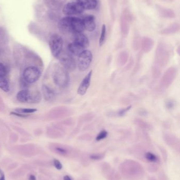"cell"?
Segmentation results:
<instances>
[{
    "mask_svg": "<svg viewBox=\"0 0 180 180\" xmlns=\"http://www.w3.org/2000/svg\"><path fill=\"white\" fill-rule=\"evenodd\" d=\"M101 155H92L90 156V158H92V159H93V160H98L99 158H101Z\"/></svg>",
    "mask_w": 180,
    "mask_h": 180,
    "instance_id": "cell-34",
    "label": "cell"
},
{
    "mask_svg": "<svg viewBox=\"0 0 180 180\" xmlns=\"http://www.w3.org/2000/svg\"><path fill=\"white\" fill-rule=\"evenodd\" d=\"M63 180H72L71 178H70V176L68 175H65L63 178Z\"/></svg>",
    "mask_w": 180,
    "mask_h": 180,
    "instance_id": "cell-37",
    "label": "cell"
},
{
    "mask_svg": "<svg viewBox=\"0 0 180 180\" xmlns=\"http://www.w3.org/2000/svg\"><path fill=\"white\" fill-rule=\"evenodd\" d=\"M29 180H36V178L34 175L31 174L30 175L29 177Z\"/></svg>",
    "mask_w": 180,
    "mask_h": 180,
    "instance_id": "cell-36",
    "label": "cell"
},
{
    "mask_svg": "<svg viewBox=\"0 0 180 180\" xmlns=\"http://www.w3.org/2000/svg\"><path fill=\"white\" fill-rule=\"evenodd\" d=\"M73 42L81 45L85 48L89 46V41L87 36L83 33H73Z\"/></svg>",
    "mask_w": 180,
    "mask_h": 180,
    "instance_id": "cell-14",
    "label": "cell"
},
{
    "mask_svg": "<svg viewBox=\"0 0 180 180\" xmlns=\"http://www.w3.org/2000/svg\"><path fill=\"white\" fill-rule=\"evenodd\" d=\"M40 76V70L36 66H29L23 73L24 81L28 83H33L36 82Z\"/></svg>",
    "mask_w": 180,
    "mask_h": 180,
    "instance_id": "cell-6",
    "label": "cell"
},
{
    "mask_svg": "<svg viewBox=\"0 0 180 180\" xmlns=\"http://www.w3.org/2000/svg\"><path fill=\"white\" fill-rule=\"evenodd\" d=\"M10 114L11 115H13L14 116H18V117L23 118H27L28 116V115L22 114V113H18V112H11Z\"/></svg>",
    "mask_w": 180,
    "mask_h": 180,
    "instance_id": "cell-33",
    "label": "cell"
},
{
    "mask_svg": "<svg viewBox=\"0 0 180 180\" xmlns=\"http://www.w3.org/2000/svg\"><path fill=\"white\" fill-rule=\"evenodd\" d=\"M66 1V0H52L53 4H54V5L57 7L61 6L65 3Z\"/></svg>",
    "mask_w": 180,
    "mask_h": 180,
    "instance_id": "cell-32",
    "label": "cell"
},
{
    "mask_svg": "<svg viewBox=\"0 0 180 180\" xmlns=\"http://www.w3.org/2000/svg\"><path fill=\"white\" fill-rule=\"evenodd\" d=\"M131 108H132V106L130 105V106H127L126 108H124L123 110H121L118 112V115L120 116H123L127 112H128Z\"/></svg>",
    "mask_w": 180,
    "mask_h": 180,
    "instance_id": "cell-31",
    "label": "cell"
},
{
    "mask_svg": "<svg viewBox=\"0 0 180 180\" xmlns=\"http://www.w3.org/2000/svg\"><path fill=\"white\" fill-rule=\"evenodd\" d=\"M92 73H93V71L91 70L86 75V76L82 81L81 83L80 84V86H79V88H78V90H77V93L80 95L83 96L86 93L87 90L89 88L90 85Z\"/></svg>",
    "mask_w": 180,
    "mask_h": 180,
    "instance_id": "cell-12",
    "label": "cell"
},
{
    "mask_svg": "<svg viewBox=\"0 0 180 180\" xmlns=\"http://www.w3.org/2000/svg\"><path fill=\"white\" fill-rule=\"evenodd\" d=\"M177 74V70L174 68H171L166 71L161 80V85L163 88H167L171 85Z\"/></svg>",
    "mask_w": 180,
    "mask_h": 180,
    "instance_id": "cell-11",
    "label": "cell"
},
{
    "mask_svg": "<svg viewBox=\"0 0 180 180\" xmlns=\"http://www.w3.org/2000/svg\"><path fill=\"white\" fill-rule=\"evenodd\" d=\"M7 74V68L2 63L0 62V76H5Z\"/></svg>",
    "mask_w": 180,
    "mask_h": 180,
    "instance_id": "cell-28",
    "label": "cell"
},
{
    "mask_svg": "<svg viewBox=\"0 0 180 180\" xmlns=\"http://www.w3.org/2000/svg\"><path fill=\"white\" fill-rule=\"evenodd\" d=\"M0 180H5L4 173L0 169Z\"/></svg>",
    "mask_w": 180,
    "mask_h": 180,
    "instance_id": "cell-35",
    "label": "cell"
},
{
    "mask_svg": "<svg viewBox=\"0 0 180 180\" xmlns=\"http://www.w3.org/2000/svg\"><path fill=\"white\" fill-rule=\"evenodd\" d=\"M107 132L105 130H103L99 133V134H98L96 140H97V141H99L100 140H103V139L107 137Z\"/></svg>",
    "mask_w": 180,
    "mask_h": 180,
    "instance_id": "cell-27",
    "label": "cell"
},
{
    "mask_svg": "<svg viewBox=\"0 0 180 180\" xmlns=\"http://www.w3.org/2000/svg\"><path fill=\"white\" fill-rule=\"evenodd\" d=\"M85 11L81 5L76 0H71L65 4L63 9V14L67 16L81 14Z\"/></svg>",
    "mask_w": 180,
    "mask_h": 180,
    "instance_id": "cell-4",
    "label": "cell"
},
{
    "mask_svg": "<svg viewBox=\"0 0 180 180\" xmlns=\"http://www.w3.org/2000/svg\"><path fill=\"white\" fill-rule=\"evenodd\" d=\"M69 16V23L72 33H83L85 30L83 21L81 18Z\"/></svg>",
    "mask_w": 180,
    "mask_h": 180,
    "instance_id": "cell-10",
    "label": "cell"
},
{
    "mask_svg": "<svg viewBox=\"0 0 180 180\" xmlns=\"http://www.w3.org/2000/svg\"><path fill=\"white\" fill-rule=\"evenodd\" d=\"M93 60V54L89 50H85L79 56L78 68L81 71H85L89 68Z\"/></svg>",
    "mask_w": 180,
    "mask_h": 180,
    "instance_id": "cell-7",
    "label": "cell"
},
{
    "mask_svg": "<svg viewBox=\"0 0 180 180\" xmlns=\"http://www.w3.org/2000/svg\"><path fill=\"white\" fill-rule=\"evenodd\" d=\"M16 99L21 103H38L42 99V95L40 92L31 91L29 90L20 91L16 94Z\"/></svg>",
    "mask_w": 180,
    "mask_h": 180,
    "instance_id": "cell-2",
    "label": "cell"
},
{
    "mask_svg": "<svg viewBox=\"0 0 180 180\" xmlns=\"http://www.w3.org/2000/svg\"><path fill=\"white\" fill-rule=\"evenodd\" d=\"M53 165L57 170H61V168H63V165L61 163V162L59 161V160H57V159H55L53 160Z\"/></svg>",
    "mask_w": 180,
    "mask_h": 180,
    "instance_id": "cell-30",
    "label": "cell"
},
{
    "mask_svg": "<svg viewBox=\"0 0 180 180\" xmlns=\"http://www.w3.org/2000/svg\"><path fill=\"white\" fill-rule=\"evenodd\" d=\"M0 88L5 92H8L10 91L8 81L5 76H0Z\"/></svg>",
    "mask_w": 180,
    "mask_h": 180,
    "instance_id": "cell-21",
    "label": "cell"
},
{
    "mask_svg": "<svg viewBox=\"0 0 180 180\" xmlns=\"http://www.w3.org/2000/svg\"><path fill=\"white\" fill-rule=\"evenodd\" d=\"M36 111H37V109H36V108H18L15 110V112L24 114L33 113H35Z\"/></svg>",
    "mask_w": 180,
    "mask_h": 180,
    "instance_id": "cell-25",
    "label": "cell"
},
{
    "mask_svg": "<svg viewBox=\"0 0 180 180\" xmlns=\"http://www.w3.org/2000/svg\"><path fill=\"white\" fill-rule=\"evenodd\" d=\"M156 8L159 15L163 18H173L175 16L174 11L172 9L165 8L159 5H156Z\"/></svg>",
    "mask_w": 180,
    "mask_h": 180,
    "instance_id": "cell-15",
    "label": "cell"
},
{
    "mask_svg": "<svg viewBox=\"0 0 180 180\" xmlns=\"http://www.w3.org/2000/svg\"><path fill=\"white\" fill-rule=\"evenodd\" d=\"M132 16L127 9L124 11L120 18V28L123 36H127L130 31V23Z\"/></svg>",
    "mask_w": 180,
    "mask_h": 180,
    "instance_id": "cell-8",
    "label": "cell"
},
{
    "mask_svg": "<svg viewBox=\"0 0 180 180\" xmlns=\"http://www.w3.org/2000/svg\"><path fill=\"white\" fill-rule=\"evenodd\" d=\"M145 158L150 162H156L158 160L157 156L151 152H148L145 155Z\"/></svg>",
    "mask_w": 180,
    "mask_h": 180,
    "instance_id": "cell-26",
    "label": "cell"
},
{
    "mask_svg": "<svg viewBox=\"0 0 180 180\" xmlns=\"http://www.w3.org/2000/svg\"><path fill=\"white\" fill-rule=\"evenodd\" d=\"M68 48L70 53L78 56H79L85 50L84 47L74 42L68 45Z\"/></svg>",
    "mask_w": 180,
    "mask_h": 180,
    "instance_id": "cell-16",
    "label": "cell"
},
{
    "mask_svg": "<svg viewBox=\"0 0 180 180\" xmlns=\"http://www.w3.org/2000/svg\"><path fill=\"white\" fill-rule=\"evenodd\" d=\"M128 58V54L127 52L124 51L120 53L118 58V63L121 65H124L127 61Z\"/></svg>",
    "mask_w": 180,
    "mask_h": 180,
    "instance_id": "cell-23",
    "label": "cell"
},
{
    "mask_svg": "<svg viewBox=\"0 0 180 180\" xmlns=\"http://www.w3.org/2000/svg\"><path fill=\"white\" fill-rule=\"evenodd\" d=\"M154 45V41L152 38L144 37L141 41L142 50L144 53H148L152 50Z\"/></svg>",
    "mask_w": 180,
    "mask_h": 180,
    "instance_id": "cell-18",
    "label": "cell"
},
{
    "mask_svg": "<svg viewBox=\"0 0 180 180\" xmlns=\"http://www.w3.org/2000/svg\"><path fill=\"white\" fill-rule=\"evenodd\" d=\"M56 152L59 153L60 155H66L67 154V150L65 148H63V147H60V146H57L56 148Z\"/></svg>",
    "mask_w": 180,
    "mask_h": 180,
    "instance_id": "cell-29",
    "label": "cell"
},
{
    "mask_svg": "<svg viewBox=\"0 0 180 180\" xmlns=\"http://www.w3.org/2000/svg\"><path fill=\"white\" fill-rule=\"evenodd\" d=\"M63 42L62 38L58 34H53L49 40V45L53 56L57 58L63 51Z\"/></svg>",
    "mask_w": 180,
    "mask_h": 180,
    "instance_id": "cell-3",
    "label": "cell"
},
{
    "mask_svg": "<svg viewBox=\"0 0 180 180\" xmlns=\"http://www.w3.org/2000/svg\"><path fill=\"white\" fill-rule=\"evenodd\" d=\"M109 3L110 13L111 19L114 20L115 18V11L117 5V0H108Z\"/></svg>",
    "mask_w": 180,
    "mask_h": 180,
    "instance_id": "cell-22",
    "label": "cell"
},
{
    "mask_svg": "<svg viewBox=\"0 0 180 180\" xmlns=\"http://www.w3.org/2000/svg\"><path fill=\"white\" fill-rule=\"evenodd\" d=\"M57 58L59 59L60 63L68 71H73L76 68V62L69 53L62 51Z\"/></svg>",
    "mask_w": 180,
    "mask_h": 180,
    "instance_id": "cell-5",
    "label": "cell"
},
{
    "mask_svg": "<svg viewBox=\"0 0 180 180\" xmlns=\"http://www.w3.org/2000/svg\"><path fill=\"white\" fill-rule=\"evenodd\" d=\"M85 10H94L97 8V0H76Z\"/></svg>",
    "mask_w": 180,
    "mask_h": 180,
    "instance_id": "cell-17",
    "label": "cell"
},
{
    "mask_svg": "<svg viewBox=\"0 0 180 180\" xmlns=\"http://www.w3.org/2000/svg\"><path fill=\"white\" fill-rule=\"evenodd\" d=\"M106 26L105 24H103L101 27V34L99 38V46H101L103 45L106 39Z\"/></svg>",
    "mask_w": 180,
    "mask_h": 180,
    "instance_id": "cell-24",
    "label": "cell"
},
{
    "mask_svg": "<svg viewBox=\"0 0 180 180\" xmlns=\"http://www.w3.org/2000/svg\"><path fill=\"white\" fill-rule=\"evenodd\" d=\"M180 25L177 23H174L171 24L170 26L164 28L161 31V33L164 35H168V34H173L176 33L179 31Z\"/></svg>",
    "mask_w": 180,
    "mask_h": 180,
    "instance_id": "cell-20",
    "label": "cell"
},
{
    "mask_svg": "<svg viewBox=\"0 0 180 180\" xmlns=\"http://www.w3.org/2000/svg\"><path fill=\"white\" fill-rule=\"evenodd\" d=\"M43 96L45 100L47 101H49L53 100L55 98V93L53 90L47 85H43L42 87Z\"/></svg>",
    "mask_w": 180,
    "mask_h": 180,
    "instance_id": "cell-19",
    "label": "cell"
},
{
    "mask_svg": "<svg viewBox=\"0 0 180 180\" xmlns=\"http://www.w3.org/2000/svg\"><path fill=\"white\" fill-rule=\"evenodd\" d=\"M52 77L54 83L59 88H65L69 84V73L60 63L55 64L53 68Z\"/></svg>",
    "mask_w": 180,
    "mask_h": 180,
    "instance_id": "cell-1",
    "label": "cell"
},
{
    "mask_svg": "<svg viewBox=\"0 0 180 180\" xmlns=\"http://www.w3.org/2000/svg\"><path fill=\"white\" fill-rule=\"evenodd\" d=\"M85 25V29L89 31L93 32L95 30L96 24L95 22V17L93 15H87L82 19Z\"/></svg>",
    "mask_w": 180,
    "mask_h": 180,
    "instance_id": "cell-13",
    "label": "cell"
},
{
    "mask_svg": "<svg viewBox=\"0 0 180 180\" xmlns=\"http://www.w3.org/2000/svg\"><path fill=\"white\" fill-rule=\"evenodd\" d=\"M168 52L166 51L164 45L162 44H159L156 50L155 58L156 63L158 65L157 66L158 69H159V67L166 65L165 64L168 61Z\"/></svg>",
    "mask_w": 180,
    "mask_h": 180,
    "instance_id": "cell-9",
    "label": "cell"
}]
</instances>
